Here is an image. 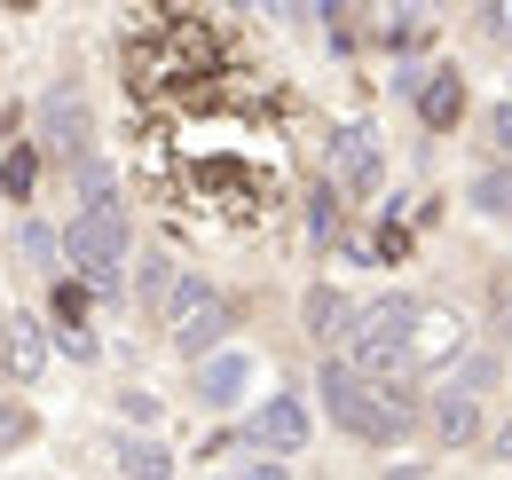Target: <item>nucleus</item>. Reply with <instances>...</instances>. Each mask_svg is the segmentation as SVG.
<instances>
[{"mask_svg": "<svg viewBox=\"0 0 512 480\" xmlns=\"http://www.w3.org/2000/svg\"><path fill=\"white\" fill-rule=\"evenodd\" d=\"M316 386H323V410H331V425H347L355 441H371V449H394V441L410 433V402H402L394 386H371L355 362L323 355Z\"/></svg>", "mask_w": 512, "mask_h": 480, "instance_id": "nucleus-1", "label": "nucleus"}, {"mask_svg": "<svg viewBox=\"0 0 512 480\" xmlns=\"http://www.w3.org/2000/svg\"><path fill=\"white\" fill-rule=\"evenodd\" d=\"M64 260H79V276H87V284H119V268L134 260V229H127V205H119V189H111V181L71 213Z\"/></svg>", "mask_w": 512, "mask_h": 480, "instance_id": "nucleus-2", "label": "nucleus"}, {"mask_svg": "<svg viewBox=\"0 0 512 480\" xmlns=\"http://www.w3.org/2000/svg\"><path fill=\"white\" fill-rule=\"evenodd\" d=\"M418 315H426V300H410V292H386V300H371L363 315H355V339H347L355 370H363V378L402 370V362H410V331H418Z\"/></svg>", "mask_w": 512, "mask_h": 480, "instance_id": "nucleus-3", "label": "nucleus"}, {"mask_svg": "<svg viewBox=\"0 0 512 480\" xmlns=\"http://www.w3.org/2000/svg\"><path fill=\"white\" fill-rule=\"evenodd\" d=\"M245 441H253L260 457H300L308 449V402L300 394H268L253 410V425H245Z\"/></svg>", "mask_w": 512, "mask_h": 480, "instance_id": "nucleus-4", "label": "nucleus"}, {"mask_svg": "<svg viewBox=\"0 0 512 480\" xmlns=\"http://www.w3.org/2000/svg\"><path fill=\"white\" fill-rule=\"evenodd\" d=\"M331 174H339V189H355V197L379 189V142H371V126H339L331 134Z\"/></svg>", "mask_w": 512, "mask_h": 480, "instance_id": "nucleus-5", "label": "nucleus"}, {"mask_svg": "<svg viewBox=\"0 0 512 480\" xmlns=\"http://www.w3.org/2000/svg\"><path fill=\"white\" fill-rule=\"evenodd\" d=\"M0 362H8V378H16V386H32V378L48 370V331H40V315H24V307H16V315L0 323Z\"/></svg>", "mask_w": 512, "mask_h": 480, "instance_id": "nucleus-6", "label": "nucleus"}, {"mask_svg": "<svg viewBox=\"0 0 512 480\" xmlns=\"http://www.w3.org/2000/svg\"><path fill=\"white\" fill-rule=\"evenodd\" d=\"M40 134H48V150H64V158H79L87 150V95L79 87H48V103H40Z\"/></svg>", "mask_w": 512, "mask_h": 480, "instance_id": "nucleus-7", "label": "nucleus"}, {"mask_svg": "<svg viewBox=\"0 0 512 480\" xmlns=\"http://www.w3.org/2000/svg\"><path fill=\"white\" fill-rule=\"evenodd\" d=\"M457 362L465 355V315H442V307H426V315H418V331H410V362H402V370H426V362Z\"/></svg>", "mask_w": 512, "mask_h": 480, "instance_id": "nucleus-8", "label": "nucleus"}, {"mask_svg": "<svg viewBox=\"0 0 512 480\" xmlns=\"http://www.w3.org/2000/svg\"><path fill=\"white\" fill-rule=\"evenodd\" d=\"M300 315H308V339H323V347H347L363 307L347 300V292H331V284H308V307H300Z\"/></svg>", "mask_w": 512, "mask_h": 480, "instance_id": "nucleus-9", "label": "nucleus"}, {"mask_svg": "<svg viewBox=\"0 0 512 480\" xmlns=\"http://www.w3.org/2000/svg\"><path fill=\"white\" fill-rule=\"evenodd\" d=\"M221 339H229V300H205L190 323H174V347H182V355H205V347H221Z\"/></svg>", "mask_w": 512, "mask_h": 480, "instance_id": "nucleus-10", "label": "nucleus"}, {"mask_svg": "<svg viewBox=\"0 0 512 480\" xmlns=\"http://www.w3.org/2000/svg\"><path fill=\"white\" fill-rule=\"evenodd\" d=\"M434 433H442L449 449H457V441H473V433H481V402H473V394H434Z\"/></svg>", "mask_w": 512, "mask_h": 480, "instance_id": "nucleus-11", "label": "nucleus"}, {"mask_svg": "<svg viewBox=\"0 0 512 480\" xmlns=\"http://www.w3.org/2000/svg\"><path fill=\"white\" fill-rule=\"evenodd\" d=\"M245 378H253V362H245V355H213V362H205V386H197V394H205L213 410H229V402L245 394Z\"/></svg>", "mask_w": 512, "mask_h": 480, "instance_id": "nucleus-12", "label": "nucleus"}, {"mask_svg": "<svg viewBox=\"0 0 512 480\" xmlns=\"http://www.w3.org/2000/svg\"><path fill=\"white\" fill-rule=\"evenodd\" d=\"M119 473L127 480H174V449L166 441H119Z\"/></svg>", "mask_w": 512, "mask_h": 480, "instance_id": "nucleus-13", "label": "nucleus"}, {"mask_svg": "<svg viewBox=\"0 0 512 480\" xmlns=\"http://www.w3.org/2000/svg\"><path fill=\"white\" fill-rule=\"evenodd\" d=\"M418 111H426V126H449L457 111H465V79H457V71H434L426 95H418Z\"/></svg>", "mask_w": 512, "mask_h": 480, "instance_id": "nucleus-14", "label": "nucleus"}, {"mask_svg": "<svg viewBox=\"0 0 512 480\" xmlns=\"http://www.w3.org/2000/svg\"><path fill=\"white\" fill-rule=\"evenodd\" d=\"M497 370H505L497 355H457L449 362V394H473V402H481V394L497 386Z\"/></svg>", "mask_w": 512, "mask_h": 480, "instance_id": "nucleus-15", "label": "nucleus"}, {"mask_svg": "<svg viewBox=\"0 0 512 480\" xmlns=\"http://www.w3.org/2000/svg\"><path fill=\"white\" fill-rule=\"evenodd\" d=\"M473 213H489V221H512V166H489V174L473 181Z\"/></svg>", "mask_w": 512, "mask_h": 480, "instance_id": "nucleus-16", "label": "nucleus"}, {"mask_svg": "<svg viewBox=\"0 0 512 480\" xmlns=\"http://www.w3.org/2000/svg\"><path fill=\"white\" fill-rule=\"evenodd\" d=\"M16 252H24L32 268H56V252H64V237H56L48 221H24V229H16Z\"/></svg>", "mask_w": 512, "mask_h": 480, "instance_id": "nucleus-17", "label": "nucleus"}, {"mask_svg": "<svg viewBox=\"0 0 512 480\" xmlns=\"http://www.w3.org/2000/svg\"><path fill=\"white\" fill-rule=\"evenodd\" d=\"M24 441H32V410H24V402H0V457L24 449Z\"/></svg>", "mask_w": 512, "mask_h": 480, "instance_id": "nucleus-18", "label": "nucleus"}, {"mask_svg": "<svg viewBox=\"0 0 512 480\" xmlns=\"http://www.w3.org/2000/svg\"><path fill=\"white\" fill-rule=\"evenodd\" d=\"M0 189H8V197H24V189H32V150L0 158Z\"/></svg>", "mask_w": 512, "mask_h": 480, "instance_id": "nucleus-19", "label": "nucleus"}, {"mask_svg": "<svg viewBox=\"0 0 512 480\" xmlns=\"http://www.w3.org/2000/svg\"><path fill=\"white\" fill-rule=\"evenodd\" d=\"M56 339H64V355L95 362V331H87V323H56Z\"/></svg>", "mask_w": 512, "mask_h": 480, "instance_id": "nucleus-20", "label": "nucleus"}, {"mask_svg": "<svg viewBox=\"0 0 512 480\" xmlns=\"http://www.w3.org/2000/svg\"><path fill=\"white\" fill-rule=\"evenodd\" d=\"M489 150L512 158V103H489Z\"/></svg>", "mask_w": 512, "mask_h": 480, "instance_id": "nucleus-21", "label": "nucleus"}, {"mask_svg": "<svg viewBox=\"0 0 512 480\" xmlns=\"http://www.w3.org/2000/svg\"><path fill=\"white\" fill-rule=\"evenodd\" d=\"M166 276H174V268H166V252H142V268H134V284H142V292H158Z\"/></svg>", "mask_w": 512, "mask_h": 480, "instance_id": "nucleus-22", "label": "nucleus"}, {"mask_svg": "<svg viewBox=\"0 0 512 480\" xmlns=\"http://www.w3.org/2000/svg\"><path fill=\"white\" fill-rule=\"evenodd\" d=\"M229 480H284V457H260V465H237Z\"/></svg>", "mask_w": 512, "mask_h": 480, "instance_id": "nucleus-23", "label": "nucleus"}, {"mask_svg": "<svg viewBox=\"0 0 512 480\" xmlns=\"http://www.w3.org/2000/svg\"><path fill=\"white\" fill-rule=\"evenodd\" d=\"M489 32H497V40H512V8H489Z\"/></svg>", "mask_w": 512, "mask_h": 480, "instance_id": "nucleus-24", "label": "nucleus"}, {"mask_svg": "<svg viewBox=\"0 0 512 480\" xmlns=\"http://www.w3.org/2000/svg\"><path fill=\"white\" fill-rule=\"evenodd\" d=\"M489 457H512V425H497V449H489Z\"/></svg>", "mask_w": 512, "mask_h": 480, "instance_id": "nucleus-25", "label": "nucleus"}, {"mask_svg": "<svg viewBox=\"0 0 512 480\" xmlns=\"http://www.w3.org/2000/svg\"><path fill=\"white\" fill-rule=\"evenodd\" d=\"M0 323H8V315H0Z\"/></svg>", "mask_w": 512, "mask_h": 480, "instance_id": "nucleus-26", "label": "nucleus"}]
</instances>
